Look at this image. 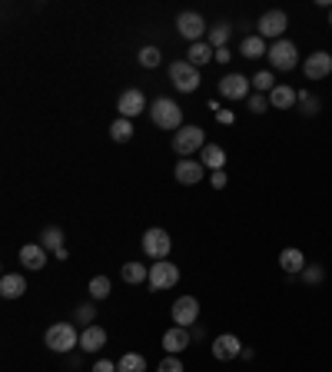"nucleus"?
<instances>
[{
	"label": "nucleus",
	"mask_w": 332,
	"mask_h": 372,
	"mask_svg": "<svg viewBox=\"0 0 332 372\" xmlns=\"http://www.w3.org/2000/svg\"><path fill=\"white\" fill-rule=\"evenodd\" d=\"M229 34H233V27H229V24H216V27L209 30V47L223 50V47H226V40H229Z\"/></svg>",
	"instance_id": "nucleus-28"
},
{
	"label": "nucleus",
	"mask_w": 332,
	"mask_h": 372,
	"mask_svg": "<svg viewBox=\"0 0 332 372\" xmlns=\"http://www.w3.org/2000/svg\"><path fill=\"white\" fill-rule=\"evenodd\" d=\"M116 372H146V359L140 353H126L120 363H116Z\"/></svg>",
	"instance_id": "nucleus-26"
},
{
	"label": "nucleus",
	"mask_w": 332,
	"mask_h": 372,
	"mask_svg": "<svg viewBox=\"0 0 332 372\" xmlns=\"http://www.w3.org/2000/svg\"><path fill=\"white\" fill-rule=\"evenodd\" d=\"M216 60H219V64H229V50H226V47L216 50Z\"/></svg>",
	"instance_id": "nucleus-40"
},
{
	"label": "nucleus",
	"mask_w": 332,
	"mask_h": 372,
	"mask_svg": "<svg viewBox=\"0 0 332 372\" xmlns=\"http://www.w3.org/2000/svg\"><path fill=\"white\" fill-rule=\"evenodd\" d=\"M306 76L309 80H326V76L332 74V54H326V50H316V54H309L303 64Z\"/></svg>",
	"instance_id": "nucleus-11"
},
{
	"label": "nucleus",
	"mask_w": 332,
	"mask_h": 372,
	"mask_svg": "<svg viewBox=\"0 0 332 372\" xmlns=\"http://www.w3.org/2000/svg\"><path fill=\"white\" fill-rule=\"evenodd\" d=\"M176 27H180V37H186L190 44H199V40L206 37V20L199 17L196 10H183L180 17H176Z\"/></svg>",
	"instance_id": "nucleus-9"
},
{
	"label": "nucleus",
	"mask_w": 332,
	"mask_h": 372,
	"mask_svg": "<svg viewBox=\"0 0 332 372\" xmlns=\"http://www.w3.org/2000/svg\"><path fill=\"white\" fill-rule=\"evenodd\" d=\"M249 86L253 84H249L243 74H229L219 80V94L229 96V100H243V96H249Z\"/></svg>",
	"instance_id": "nucleus-14"
},
{
	"label": "nucleus",
	"mask_w": 332,
	"mask_h": 372,
	"mask_svg": "<svg viewBox=\"0 0 332 372\" xmlns=\"http://www.w3.org/2000/svg\"><path fill=\"white\" fill-rule=\"evenodd\" d=\"M156 372H183L180 356H166V359H160V366H156Z\"/></svg>",
	"instance_id": "nucleus-34"
},
{
	"label": "nucleus",
	"mask_w": 332,
	"mask_h": 372,
	"mask_svg": "<svg viewBox=\"0 0 332 372\" xmlns=\"http://www.w3.org/2000/svg\"><path fill=\"white\" fill-rule=\"evenodd\" d=\"M203 166H206V170H223V166H226V150H223V146H216V144H206L203 146Z\"/></svg>",
	"instance_id": "nucleus-22"
},
{
	"label": "nucleus",
	"mask_w": 332,
	"mask_h": 372,
	"mask_svg": "<svg viewBox=\"0 0 332 372\" xmlns=\"http://www.w3.org/2000/svg\"><path fill=\"white\" fill-rule=\"evenodd\" d=\"M153 289H173L180 283V266L170 263V259H160V263H153L150 266V279H146Z\"/></svg>",
	"instance_id": "nucleus-7"
},
{
	"label": "nucleus",
	"mask_w": 332,
	"mask_h": 372,
	"mask_svg": "<svg viewBox=\"0 0 332 372\" xmlns=\"http://www.w3.org/2000/svg\"><path fill=\"white\" fill-rule=\"evenodd\" d=\"M279 266H283L289 276H299L306 269V256L299 249H283V253H279Z\"/></svg>",
	"instance_id": "nucleus-21"
},
{
	"label": "nucleus",
	"mask_w": 332,
	"mask_h": 372,
	"mask_svg": "<svg viewBox=\"0 0 332 372\" xmlns=\"http://www.w3.org/2000/svg\"><path fill=\"white\" fill-rule=\"evenodd\" d=\"M186 346H190V329L186 326H173V329L163 333V349L170 356H180Z\"/></svg>",
	"instance_id": "nucleus-16"
},
{
	"label": "nucleus",
	"mask_w": 332,
	"mask_h": 372,
	"mask_svg": "<svg viewBox=\"0 0 332 372\" xmlns=\"http://www.w3.org/2000/svg\"><path fill=\"white\" fill-rule=\"evenodd\" d=\"M106 346V329L104 326H86L84 333H80V349L84 353H100Z\"/></svg>",
	"instance_id": "nucleus-17"
},
{
	"label": "nucleus",
	"mask_w": 332,
	"mask_h": 372,
	"mask_svg": "<svg viewBox=\"0 0 332 372\" xmlns=\"http://www.w3.org/2000/svg\"><path fill=\"white\" fill-rule=\"evenodd\" d=\"M203 176H206L203 160H180L176 163V180H180V186H196V183H203Z\"/></svg>",
	"instance_id": "nucleus-13"
},
{
	"label": "nucleus",
	"mask_w": 332,
	"mask_h": 372,
	"mask_svg": "<svg viewBox=\"0 0 332 372\" xmlns=\"http://www.w3.org/2000/svg\"><path fill=\"white\" fill-rule=\"evenodd\" d=\"M299 104H303V114H319V96L299 94Z\"/></svg>",
	"instance_id": "nucleus-35"
},
{
	"label": "nucleus",
	"mask_w": 332,
	"mask_h": 372,
	"mask_svg": "<svg viewBox=\"0 0 332 372\" xmlns=\"http://www.w3.org/2000/svg\"><path fill=\"white\" fill-rule=\"evenodd\" d=\"M173 319H176V326H193L199 319V303L193 296H180L173 303Z\"/></svg>",
	"instance_id": "nucleus-15"
},
{
	"label": "nucleus",
	"mask_w": 332,
	"mask_h": 372,
	"mask_svg": "<svg viewBox=\"0 0 332 372\" xmlns=\"http://www.w3.org/2000/svg\"><path fill=\"white\" fill-rule=\"evenodd\" d=\"M140 64H143L146 70L160 67V50H156V47H143V50H140Z\"/></svg>",
	"instance_id": "nucleus-32"
},
{
	"label": "nucleus",
	"mask_w": 332,
	"mask_h": 372,
	"mask_svg": "<svg viewBox=\"0 0 332 372\" xmlns=\"http://www.w3.org/2000/svg\"><path fill=\"white\" fill-rule=\"evenodd\" d=\"M170 249H173V239H170V233H166V229L153 226V229H146V233H143V253H146V256H153L156 263L170 256Z\"/></svg>",
	"instance_id": "nucleus-5"
},
{
	"label": "nucleus",
	"mask_w": 332,
	"mask_h": 372,
	"mask_svg": "<svg viewBox=\"0 0 332 372\" xmlns=\"http://www.w3.org/2000/svg\"><path fill=\"white\" fill-rule=\"evenodd\" d=\"M44 249H54V253L64 249V233H60L57 226H50L47 233H44Z\"/></svg>",
	"instance_id": "nucleus-30"
},
{
	"label": "nucleus",
	"mask_w": 332,
	"mask_h": 372,
	"mask_svg": "<svg viewBox=\"0 0 332 372\" xmlns=\"http://www.w3.org/2000/svg\"><path fill=\"white\" fill-rule=\"evenodd\" d=\"M269 110V96L266 94H253L249 96V114H266Z\"/></svg>",
	"instance_id": "nucleus-33"
},
{
	"label": "nucleus",
	"mask_w": 332,
	"mask_h": 372,
	"mask_svg": "<svg viewBox=\"0 0 332 372\" xmlns=\"http://www.w3.org/2000/svg\"><path fill=\"white\" fill-rule=\"evenodd\" d=\"M216 57V50L209 47V44H203V40H199V44H190V50H186V60H190L193 67H203V64H209V60Z\"/></svg>",
	"instance_id": "nucleus-23"
},
{
	"label": "nucleus",
	"mask_w": 332,
	"mask_h": 372,
	"mask_svg": "<svg viewBox=\"0 0 332 372\" xmlns=\"http://www.w3.org/2000/svg\"><path fill=\"white\" fill-rule=\"evenodd\" d=\"M146 279H150V269L143 266V263H126L124 266V283L140 286V283H146Z\"/></svg>",
	"instance_id": "nucleus-25"
},
{
	"label": "nucleus",
	"mask_w": 332,
	"mask_h": 372,
	"mask_svg": "<svg viewBox=\"0 0 332 372\" xmlns=\"http://www.w3.org/2000/svg\"><path fill=\"white\" fill-rule=\"evenodd\" d=\"M266 57H269L273 70H296L299 67V50H296L293 40H276Z\"/></svg>",
	"instance_id": "nucleus-4"
},
{
	"label": "nucleus",
	"mask_w": 332,
	"mask_h": 372,
	"mask_svg": "<svg viewBox=\"0 0 332 372\" xmlns=\"http://www.w3.org/2000/svg\"><path fill=\"white\" fill-rule=\"evenodd\" d=\"M116 110H120V116H126V120H133V116H140L143 110H146V96H143V90H136V86H130L124 96H120V104H116Z\"/></svg>",
	"instance_id": "nucleus-12"
},
{
	"label": "nucleus",
	"mask_w": 332,
	"mask_h": 372,
	"mask_svg": "<svg viewBox=\"0 0 332 372\" xmlns=\"http://www.w3.org/2000/svg\"><path fill=\"white\" fill-rule=\"evenodd\" d=\"M209 183H213V190H223V186H226V170H216Z\"/></svg>",
	"instance_id": "nucleus-38"
},
{
	"label": "nucleus",
	"mask_w": 332,
	"mask_h": 372,
	"mask_svg": "<svg viewBox=\"0 0 332 372\" xmlns=\"http://www.w3.org/2000/svg\"><path fill=\"white\" fill-rule=\"evenodd\" d=\"M249 84L256 86V94H273V86H276V76L269 74V70H259L256 76H249Z\"/></svg>",
	"instance_id": "nucleus-29"
},
{
	"label": "nucleus",
	"mask_w": 332,
	"mask_h": 372,
	"mask_svg": "<svg viewBox=\"0 0 332 372\" xmlns=\"http://www.w3.org/2000/svg\"><path fill=\"white\" fill-rule=\"evenodd\" d=\"M286 27H289V14L286 10H266L259 17V37L263 40H283Z\"/></svg>",
	"instance_id": "nucleus-6"
},
{
	"label": "nucleus",
	"mask_w": 332,
	"mask_h": 372,
	"mask_svg": "<svg viewBox=\"0 0 332 372\" xmlns=\"http://www.w3.org/2000/svg\"><path fill=\"white\" fill-rule=\"evenodd\" d=\"M170 80L180 94H193L199 86V70L193 67L190 60H173L170 64Z\"/></svg>",
	"instance_id": "nucleus-3"
},
{
	"label": "nucleus",
	"mask_w": 332,
	"mask_h": 372,
	"mask_svg": "<svg viewBox=\"0 0 332 372\" xmlns=\"http://www.w3.org/2000/svg\"><path fill=\"white\" fill-rule=\"evenodd\" d=\"M110 136H114L116 144H130V136H133V124L126 120V116L114 120V126H110Z\"/></svg>",
	"instance_id": "nucleus-27"
},
{
	"label": "nucleus",
	"mask_w": 332,
	"mask_h": 372,
	"mask_svg": "<svg viewBox=\"0 0 332 372\" xmlns=\"http://www.w3.org/2000/svg\"><path fill=\"white\" fill-rule=\"evenodd\" d=\"M150 120L160 126V130H180L183 126V110H180V104H173L170 96H160V100H153Z\"/></svg>",
	"instance_id": "nucleus-1"
},
{
	"label": "nucleus",
	"mask_w": 332,
	"mask_h": 372,
	"mask_svg": "<svg viewBox=\"0 0 332 372\" xmlns=\"http://www.w3.org/2000/svg\"><path fill=\"white\" fill-rule=\"evenodd\" d=\"M27 293V279L20 276V273H7V276L0 279V296L4 299H20Z\"/></svg>",
	"instance_id": "nucleus-19"
},
{
	"label": "nucleus",
	"mask_w": 332,
	"mask_h": 372,
	"mask_svg": "<svg viewBox=\"0 0 332 372\" xmlns=\"http://www.w3.org/2000/svg\"><path fill=\"white\" fill-rule=\"evenodd\" d=\"M239 54H243V57H249V60H259V57H266V54H269V47H266V40L259 37V34H253V37H246L243 44H239Z\"/></svg>",
	"instance_id": "nucleus-24"
},
{
	"label": "nucleus",
	"mask_w": 332,
	"mask_h": 372,
	"mask_svg": "<svg viewBox=\"0 0 332 372\" xmlns=\"http://www.w3.org/2000/svg\"><path fill=\"white\" fill-rule=\"evenodd\" d=\"M90 319H94V306H90V303H84V306H80V309H76V323L94 326V323H90Z\"/></svg>",
	"instance_id": "nucleus-37"
},
{
	"label": "nucleus",
	"mask_w": 332,
	"mask_h": 372,
	"mask_svg": "<svg viewBox=\"0 0 332 372\" xmlns=\"http://www.w3.org/2000/svg\"><path fill=\"white\" fill-rule=\"evenodd\" d=\"M236 356H243V343H239L233 333H223L213 339V359H219V363H233Z\"/></svg>",
	"instance_id": "nucleus-10"
},
{
	"label": "nucleus",
	"mask_w": 332,
	"mask_h": 372,
	"mask_svg": "<svg viewBox=\"0 0 332 372\" xmlns=\"http://www.w3.org/2000/svg\"><path fill=\"white\" fill-rule=\"evenodd\" d=\"M206 146V136L199 126H180V134L173 136V150L180 153V156H190V153L203 150Z\"/></svg>",
	"instance_id": "nucleus-8"
},
{
	"label": "nucleus",
	"mask_w": 332,
	"mask_h": 372,
	"mask_svg": "<svg viewBox=\"0 0 332 372\" xmlns=\"http://www.w3.org/2000/svg\"><path fill=\"white\" fill-rule=\"evenodd\" d=\"M329 27H332V10H329Z\"/></svg>",
	"instance_id": "nucleus-41"
},
{
	"label": "nucleus",
	"mask_w": 332,
	"mask_h": 372,
	"mask_svg": "<svg viewBox=\"0 0 332 372\" xmlns=\"http://www.w3.org/2000/svg\"><path fill=\"white\" fill-rule=\"evenodd\" d=\"M20 266L44 269V266H47V249L37 246V243H27V246H20Z\"/></svg>",
	"instance_id": "nucleus-18"
},
{
	"label": "nucleus",
	"mask_w": 332,
	"mask_h": 372,
	"mask_svg": "<svg viewBox=\"0 0 332 372\" xmlns=\"http://www.w3.org/2000/svg\"><path fill=\"white\" fill-rule=\"evenodd\" d=\"M94 372H116V363H110V359H100V363L94 366Z\"/></svg>",
	"instance_id": "nucleus-39"
},
{
	"label": "nucleus",
	"mask_w": 332,
	"mask_h": 372,
	"mask_svg": "<svg viewBox=\"0 0 332 372\" xmlns=\"http://www.w3.org/2000/svg\"><path fill=\"white\" fill-rule=\"evenodd\" d=\"M323 276H326L323 266H306V269H303V279H306V283H323Z\"/></svg>",
	"instance_id": "nucleus-36"
},
{
	"label": "nucleus",
	"mask_w": 332,
	"mask_h": 372,
	"mask_svg": "<svg viewBox=\"0 0 332 372\" xmlns=\"http://www.w3.org/2000/svg\"><path fill=\"white\" fill-rule=\"evenodd\" d=\"M296 100H299V94L289 84H276L273 94H269V106H276V110H289Z\"/></svg>",
	"instance_id": "nucleus-20"
},
{
	"label": "nucleus",
	"mask_w": 332,
	"mask_h": 372,
	"mask_svg": "<svg viewBox=\"0 0 332 372\" xmlns=\"http://www.w3.org/2000/svg\"><path fill=\"white\" fill-rule=\"evenodd\" d=\"M44 343L54 353H70L74 346H80V336H76V329L70 323H54L47 329V336H44Z\"/></svg>",
	"instance_id": "nucleus-2"
},
{
	"label": "nucleus",
	"mask_w": 332,
	"mask_h": 372,
	"mask_svg": "<svg viewBox=\"0 0 332 372\" xmlns=\"http://www.w3.org/2000/svg\"><path fill=\"white\" fill-rule=\"evenodd\" d=\"M90 296H94V299H106V296H110V279H106V276H94V279H90Z\"/></svg>",
	"instance_id": "nucleus-31"
}]
</instances>
